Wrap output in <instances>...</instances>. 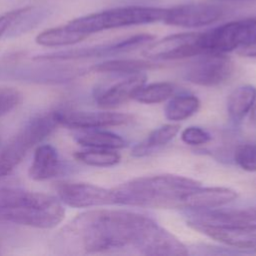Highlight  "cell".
<instances>
[{"label":"cell","mask_w":256,"mask_h":256,"mask_svg":"<svg viewBox=\"0 0 256 256\" xmlns=\"http://www.w3.org/2000/svg\"><path fill=\"white\" fill-rule=\"evenodd\" d=\"M65 235L88 253L134 249L144 255H186V246L153 219L120 209H93L78 214Z\"/></svg>","instance_id":"1"},{"label":"cell","mask_w":256,"mask_h":256,"mask_svg":"<svg viewBox=\"0 0 256 256\" xmlns=\"http://www.w3.org/2000/svg\"><path fill=\"white\" fill-rule=\"evenodd\" d=\"M194 179L171 174L131 179L114 188V204L148 208H182L185 196L199 186Z\"/></svg>","instance_id":"2"},{"label":"cell","mask_w":256,"mask_h":256,"mask_svg":"<svg viewBox=\"0 0 256 256\" xmlns=\"http://www.w3.org/2000/svg\"><path fill=\"white\" fill-rule=\"evenodd\" d=\"M65 216L63 203L52 195L0 187V224L39 229L56 227Z\"/></svg>","instance_id":"3"},{"label":"cell","mask_w":256,"mask_h":256,"mask_svg":"<svg viewBox=\"0 0 256 256\" xmlns=\"http://www.w3.org/2000/svg\"><path fill=\"white\" fill-rule=\"evenodd\" d=\"M166 8L155 6H123L91 13L65 24L78 42L105 30L163 22Z\"/></svg>","instance_id":"4"},{"label":"cell","mask_w":256,"mask_h":256,"mask_svg":"<svg viewBox=\"0 0 256 256\" xmlns=\"http://www.w3.org/2000/svg\"><path fill=\"white\" fill-rule=\"evenodd\" d=\"M59 126L57 111L38 114L28 120L0 153V178L9 175L27 153Z\"/></svg>","instance_id":"5"},{"label":"cell","mask_w":256,"mask_h":256,"mask_svg":"<svg viewBox=\"0 0 256 256\" xmlns=\"http://www.w3.org/2000/svg\"><path fill=\"white\" fill-rule=\"evenodd\" d=\"M256 42V15L199 32L198 45L201 54H225Z\"/></svg>","instance_id":"6"},{"label":"cell","mask_w":256,"mask_h":256,"mask_svg":"<svg viewBox=\"0 0 256 256\" xmlns=\"http://www.w3.org/2000/svg\"><path fill=\"white\" fill-rule=\"evenodd\" d=\"M191 62L184 71L186 81L205 87H213L226 82L233 73L232 60L221 53H205Z\"/></svg>","instance_id":"7"},{"label":"cell","mask_w":256,"mask_h":256,"mask_svg":"<svg viewBox=\"0 0 256 256\" xmlns=\"http://www.w3.org/2000/svg\"><path fill=\"white\" fill-rule=\"evenodd\" d=\"M226 10L219 3H188L166 8L163 22L183 28L211 25L224 17Z\"/></svg>","instance_id":"8"},{"label":"cell","mask_w":256,"mask_h":256,"mask_svg":"<svg viewBox=\"0 0 256 256\" xmlns=\"http://www.w3.org/2000/svg\"><path fill=\"white\" fill-rule=\"evenodd\" d=\"M60 201L73 208H91L114 204L111 189L83 182H59L55 186Z\"/></svg>","instance_id":"9"},{"label":"cell","mask_w":256,"mask_h":256,"mask_svg":"<svg viewBox=\"0 0 256 256\" xmlns=\"http://www.w3.org/2000/svg\"><path fill=\"white\" fill-rule=\"evenodd\" d=\"M153 39L154 37L150 34H137V35H133L128 38L119 40L117 42L109 43V44L38 55L37 57H35V59L39 61L40 60L41 61H60V60H74V59L113 55V54L131 51L145 44H150L153 41Z\"/></svg>","instance_id":"10"},{"label":"cell","mask_w":256,"mask_h":256,"mask_svg":"<svg viewBox=\"0 0 256 256\" xmlns=\"http://www.w3.org/2000/svg\"><path fill=\"white\" fill-rule=\"evenodd\" d=\"M199 32L173 34L151 42L143 54L153 60H177L201 55L198 45Z\"/></svg>","instance_id":"11"},{"label":"cell","mask_w":256,"mask_h":256,"mask_svg":"<svg viewBox=\"0 0 256 256\" xmlns=\"http://www.w3.org/2000/svg\"><path fill=\"white\" fill-rule=\"evenodd\" d=\"M57 117L59 125L77 130L120 126L133 120L129 114L111 111H57Z\"/></svg>","instance_id":"12"},{"label":"cell","mask_w":256,"mask_h":256,"mask_svg":"<svg viewBox=\"0 0 256 256\" xmlns=\"http://www.w3.org/2000/svg\"><path fill=\"white\" fill-rule=\"evenodd\" d=\"M188 222L256 231V206L227 210H200Z\"/></svg>","instance_id":"13"},{"label":"cell","mask_w":256,"mask_h":256,"mask_svg":"<svg viewBox=\"0 0 256 256\" xmlns=\"http://www.w3.org/2000/svg\"><path fill=\"white\" fill-rule=\"evenodd\" d=\"M188 225L227 246L256 251V231L192 222H188Z\"/></svg>","instance_id":"14"},{"label":"cell","mask_w":256,"mask_h":256,"mask_svg":"<svg viewBox=\"0 0 256 256\" xmlns=\"http://www.w3.org/2000/svg\"><path fill=\"white\" fill-rule=\"evenodd\" d=\"M237 196V192L231 188L202 187L199 185L185 196L182 208L210 210L234 201Z\"/></svg>","instance_id":"15"},{"label":"cell","mask_w":256,"mask_h":256,"mask_svg":"<svg viewBox=\"0 0 256 256\" xmlns=\"http://www.w3.org/2000/svg\"><path fill=\"white\" fill-rule=\"evenodd\" d=\"M146 78V75L142 72L136 73L112 85L97 97V106L105 110L121 106L128 100L134 98L137 91L145 84Z\"/></svg>","instance_id":"16"},{"label":"cell","mask_w":256,"mask_h":256,"mask_svg":"<svg viewBox=\"0 0 256 256\" xmlns=\"http://www.w3.org/2000/svg\"><path fill=\"white\" fill-rule=\"evenodd\" d=\"M61 170V161L57 150L50 144L39 145L34 151L29 168V176L36 181L54 178Z\"/></svg>","instance_id":"17"},{"label":"cell","mask_w":256,"mask_h":256,"mask_svg":"<svg viewBox=\"0 0 256 256\" xmlns=\"http://www.w3.org/2000/svg\"><path fill=\"white\" fill-rule=\"evenodd\" d=\"M74 139L87 148L117 150L126 146V141L121 136L110 131L101 130V128L79 130L74 135Z\"/></svg>","instance_id":"18"},{"label":"cell","mask_w":256,"mask_h":256,"mask_svg":"<svg viewBox=\"0 0 256 256\" xmlns=\"http://www.w3.org/2000/svg\"><path fill=\"white\" fill-rule=\"evenodd\" d=\"M256 102V87L241 85L235 88L227 99V112L231 120L240 122Z\"/></svg>","instance_id":"19"},{"label":"cell","mask_w":256,"mask_h":256,"mask_svg":"<svg viewBox=\"0 0 256 256\" xmlns=\"http://www.w3.org/2000/svg\"><path fill=\"white\" fill-rule=\"evenodd\" d=\"M180 126L177 124H166L153 130L142 142L133 147L131 154L136 157H142L153 152L170 142L179 132Z\"/></svg>","instance_id":"20"},{"label":"cell","mask_w":256,"mask_h":256,"mask_svg":"<svg viewBox=\"0 0 256 256\" xmlns=\"http://www.w3.org/2000/svg\"><path fill=\"white\" fill-rule=\"evenodd\" d=\"M200 107V100L191 94L172 97L164 109L165 117L171 121H182L195 114Z\"/></svg>","instance_id":"21"},{"label":"cell","mask_w":256,"mask_h":256,"mask_svg":"<svg viewBox=\"0 0 256 256\" xmlns=\"http://www.w3.org/2000/svg\"><path fill=\"white\" fill-rule=\"evenodd\" d=\"M154 63L141 59H113L94 65L91 69L100 73L136 74L153 68Z\"/></svg>","instance_id":"22"},{"label":"cell","mask_w":256,"mask_h":256,"mask_svg":"<svg viewBox=\"0 0 256 256\" xmlns=\"http://www.w3.org/2000/svg\"><path fill=\"white\" fill-rule=\"evenodd\" d=\"M74 157L93 167H111L119 163L121 156L116 150L102 148H87L74 153Z\"/></svg>","instance_id":"23"},{"label":"cell","mask_w":256,"mask_h":256,"mask_svg":"<svg viewBox=\"0 0 256 256\" xmlns=\"http://www.w3.org/2000/svg\"><path fill=\"white\" fill-rule=\"evenodd\" d=\"M175 87L170 82H154L143 85L135 94L134 100L143 104H156L170 98Z\"/></svg>","instance_id":"24"},{"label":"cell","mask_w":256,"mask_h":256,"mask_svg":"<svg viewBox=\"0 0 256 256\" xmlns=\"http://www.w3.org/2000/svg\"><path fill=\"white\" fill-rule=\"evenodd\" d=\"M236 164L248 172H256V143L239 145L234 152Z\"/></svg>","instance_id":"25"},{"label":"cell","mask_w":256,"mask_h":256,"mask_svg":"<svg viewBox=\"0 0 256 256\" xmlns=\"http://www.w3.org/2000/svg\"><path fill=\"white\" fill-rule=\"evenodd\" d=\"M22 93L8 86H0V117L14 110L22 101Z\"/></svg>","instance_id":"26"},{"label":"cell","mask_w":256,"mask_h":256,"mask_svg":"<svg viewBox=\"0 0 256 256\" xmlns=\"http://www.w3.org/2000/svg\"><path fill=\"white\" fill-rule=\"evenodd\" d=\"M181 139L188 145H203L211 140V135L204 129L197 126L185 128L181 133Z\"/></svg>","instance_id":"27"},{"label":"cell","mask_w":256,"mask_h":256,"mask_svg":"<svg viewBox=\"0 0 256 256\" xmlns=\"http://www.w3.org/2000/svg\"><path fill=\"white\" fill-rule=\"evenodd\" d=\"M25 7L18 8V9L6 12L0 16V39L5 34H8V31L10 30L11 26L16 21V19L21 15Z\"/></svg>","instance_id":"28"},{"label":"cell","mask_w":256,"mask_h":256,"mask_svg":"<svg viewBox=\"0 0 256 256\" xmlns=\"http://www.w3.org/2000/svg\"><path fill=\"white\" fill-rule=\"evenodd\" d=\"M238 53L242 56H245V57H253V58H256V42L244 47V48H241L238 50Z\"/></svg>","instance_id":"29"},{"label":"cell","mask_w":256,"mask_h":256,"mask_svg":"<svg viewBox=\"0 0 256 256\" xmlns=\"http://www.w3.org/2000/svg\"><path fill=\"white\" fill-rule=\"evenodd\" d=\"M216 3H254L256 0H211Z\"/></svg>","instance_id":"30"},{"label":"cell","mask_w":256,"mask_h":256,"mask_svg":"<svg viewBox=\"0 0 256 256\" xmlns=\"http://www.w3.org/2000/svg\"><path fill=\"white\" fill-rule=\"evenodd\" d=\"M250 121L253 125L256 126V102L254 103L250 110Z\"/></svg>","instance_id":"31"}]
</instances>
